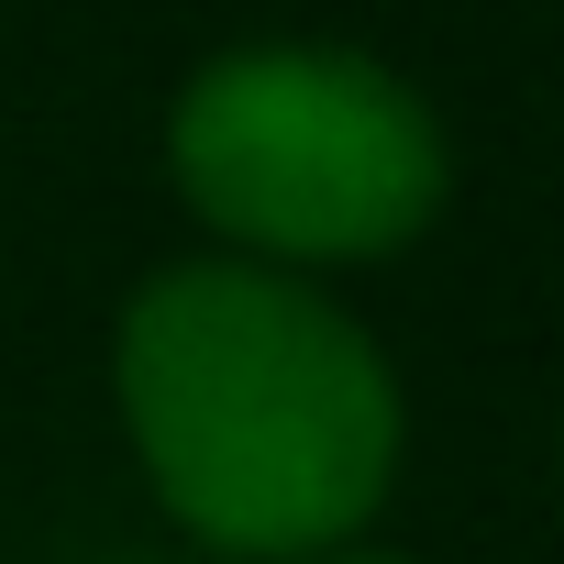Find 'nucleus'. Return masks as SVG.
<instances>
[{
    "mask_svg": "<svg viewBox=\"0 0 564 564\" xmlns=\"http://www.w3.org/2000/svg\"><path fill=\"white\" fill-rule=\"evenodd\" d=\"M122 421L221 553H322L399 476L388 355L276 265H166L122 311Z\"/></svg>",
    "mask_w": 564,
    "mask_h": 564,
    "instance_id": "nucleus-1",
    "label": "nucleus"
},
{
    "mask_svg": "<svg viewBox=\"0 0 564 564\" xmlns=\"http://www.w3.org/2000/svg\"><path fill=\"white\" fill-rule=\"evenodd\" d=\"M177 188L232 243L344 265L399 254L443 210V133L432 111L344 45H232L177 89L166 122Z\"/></svg>",
    "mask_w": 564,
    "mask_h": 564,
    "instance_id": "nucleus-2",
    "label": "nucleus"
},
{
    "mask_svg": "<svg viewBox=\"0 0 564 564\" xmlns=\"http://www.w3.org/2000/svg\"><path fill=\"white\" fill-rule=\"evenodd\" d=\"M355 564H388V553H355Z\"/></svg>",
    "mask_w": 564,
    "mask_h": 564,
    "instance_id": "nucleus-3",
    "label": "nucleus"
}]
</instances>
